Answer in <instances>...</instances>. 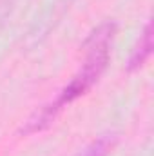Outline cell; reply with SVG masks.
<instances>
[{
	"instance_id": "obj_4",
	"label": "cell",
	"mask_w": 154,
	"mask_h": 156,
	"mask_svg": "<svg viewBox=\"0 0 154 156\" xmlns=\"http://www.w3.org/2000/svg\"><path fill=\"white\" fill-rule=\"evenodd\" d=\"M15 2H16V0H0V26L5 22V18H7V15L11 13Z\"/></svg>"
},
{
	"instance_id": "obj_2",
	"label": "cell",
	"mask_w": 154,
	"mask_h": 156,
	"mask_svg": "<svg viewBox=\"0 0 154 156\" xmlns=\"http://www.w3.org/2000/svg\"><path fill=\"white\" fill-rule=\"evenodd\" d=\"M152 37H154V29H152V22L149 20L140 35V38L136 42L132 53H131V58H129V64H127V71L129 73H134L138 69H142L147 60L151 58L152 55V47H154V42H152Z\"/></svg>"
},
{
	"instance_id": "obj_1",
	"label": "cell",
	"mask_w": 154,
	"mask_h": 156,
	"mask_svg": "<svg viewBox=\"0 0 154 156\" xmlns=\"http://www.w3.org/2000/svg\"><path fill=\"white\" fill-rule=\"evenodd\" d=\"M116 29L118 27L114 22H103L96 29L91 31V35L85 38L82 45L83 62L80 69L73 75L69 83L60 91L54 102L42 107L35 116H31L26 122V127H22L20 134L29 136L38 131H44L45 127H49L54 122V118L60 115L64 107H67L75 100L87 94L98 83V80L102 78L111 60V47H113V40L116 37Z\"/></svg>"
},
{
	"instance_id": "obj_3",
	"label": "cell",
	"mask_w": 154,
	"mask_h": 156,
	"mask_svg": "<svg viewBox=\"0 0 154 156\" xmlns=\"http://www.w3.org/2000/svg\"><path fill=\"white\" fill-rule=\"evenodd\" d=\"M116 144H118V136H116L114 133L102 134L91 145H87L78 156H109L114 151Z\"/></svg>"
}]
</instances>
